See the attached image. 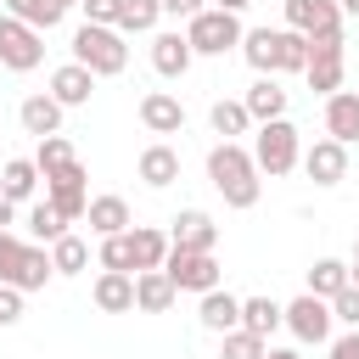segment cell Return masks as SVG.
Listing matches in <instances>:
<instances>
[{"instance_id": "obj_8", "label": "cell", "mask_w": 359, "mask_h": 359, "mask_svg": "<svg viewBox=\"0 0 359 359\" xmlns=\"http://www.w3.org/2000/svg\"><path fill=\"white\" fill-rule=\"evenodd\" d=\"M163 275L174 280V292H213L219 280H224V269H219V258L213 252H180V247H168V258H163Z\"/></svg>"}, {"instance_id": "obj_39", "label": "cell", "mask_w": 359, "mask_h": 359, "mask_svg": "<svg viewBox=\"0 0 359 359\" xmlns=\"http://www.w3.org/2000/svg\"><path fill=\"white\" fill-rule=\"evenodd\" d=\"M331 320H337L342 331H359V286H342V292L331 297Z\"/></svg>"}, {"instance_id": "obj_4", "label": "cell", "mask_w": 359, "mask_h": 359, "mask_svg": "<svg viewBox=\"0 0 359 359\" xmlns=\"http://www.w3.org/2000/svg\"><path fill=\"white\" fill-rule=\"evenodd\" d=\"M241 17H230V11H196L191 22H185V45H191V56H224V50H241Z\"/></svg>"}, {"instance_id": "obj_20", "label": "cell", "mask_w": 359, "mask_h": 359, "mask_svg": "<svg viewBox=\"0 0 359 359\" xmlns=\"http://www.w3.org/2000/svg\"><path fill=\"white\" fill-rule=\"evenodd\" d=\"M123 241H129L135 275H140V269H163V258H168V230H157V224H129Z\"/></svg>"}, {"instance_id": "obj_40", "label": "cell", "mask_w": 359, "mask_h": 359, "mask_svg": "<svg viewBox=\"0 0 359 359\" xmlns=\"http://www.w3.org/2000/svg\"><path fill=\"white\" fill-rule=\"evenodd\" d=\"M79 11H84V22H95V28H118V11H123V0H84Z\"/></svg>"}, {"instance_id": "obj_29", "label": "cell", "mask_w": 359, "mask_h": 359, "mask_svg": "<svg viewBox=\"0 0 359 359\" xmlns=\"http://www.w3.org/2000/svg\"><path fill=\"white\" fill-rule=\"evenodd\" d=\"M208 123H213V135H219V140H241V135H252L247 107H241V101H224V95L208 107Z\"/></svg>"}, {"instance_id": "obj_23", "label": "cell", "mask_w": 359, "mask_h": 359, "mask_svg": "<svg viewBox=\"0 0 359 359\" xmlns=\"http://www.w3.org/2000/svg\"><path fill=\"white\" fill-rule=\"evenodd\" d=\"M95 309L101 314H135V275H118V269H101L95 286H90Z\"/></svg>"}, {"instance_id": "obj_19", "label": "cell", "mask_w": 359, "mask_h": 359, "mask_svg": "<svg viewBox=\"0 0 359 359\" xmlns=\"http://www.w3.org/2000/svg\"><path fill=\"white\" fill-rule=\"evenodd\" d=\"M62 107L45 95V90H34V95H22V107H17V123H22V135H34V140H45V135H62Z\"/></svg>"}, {"instance_id": "obj_16", "label": "cell", "mask_w": 359, "mask_h": 359, "mask_svg": "<svg viewBox=\"0 0 359 359\" xmlns=\"http://www.w3.org/2000/svg\"><path fill=\"white\" fill-rule=\"evenodd\" d=\"M140 123H146V135H180L185 129V101L174 90H146L140 95Z\"/></svg>"}, {"instance_id": "obj_5", "label": "cell", "mask_w": 359, "mask_h": 359, "mask_svg": "<svg viewBox=\"0 0 359 359\" xmlns=\"http://www.w3.org/2000/svg\"><path fill=\"white\" fill-rule=\"evenodd\" d=\"M280 325H286L292 342H303V348H320V342L337 337L331 303H325V297H309V292H297L292 303H280Z\"/></svg>"}, {"instance_id": "obj_38", "label": "cell", "mask_w": 359, "mask_h": 359, "mask_svg": "<svg viewBox=\"0 0 359 359\" xmlns=\"http://www.w3.org/2000/svg\"><path fill=\"white\" fill-rule=\"evenodd\" d=\"M95 264H101V269H118V275H135V264H129V241H123V236L95 241Z\"/></svg>"}, {"instance_id": "obj_10", "label": "cell", "mask_w": 359, "mask_h": 359, "mask_svg": "<svg viewBox=\"0 0 359 359\" xmlns=\"http://www.w3.org/2000/svg\"><path fill=\"white\" fill-rule=\"evenodd\" d=\"M303 79H309V90H314L320 101L337 95L342 79H348V50H342V39H309V67H303Z\"/></svg>"}, {"instance_id": "obj_45", "label": "cell", "mask_w": 359, "mask_h": 359, "mask_svg": "<svg viewBox=\"0 0 359 359\" xmlns=\"http://www.w3.org/2000/svg\"><path fill=\"white\" fill-rule=\"evenodd\" d=\"M208 6H213V11H230V17H241L252 0H208Z\"/></svg>"}, {"instance_id": "obj_1", "label": "cell", "mask_w": 359, "mask_h": 359, "mask_svg": "<svg viewBox=\"0 0 359 359\" xmlns=\"http://www.w3.org/2000/svg\"><path fill=\"white\" fill-rule=\"evenodd\" d=\"M208 185H213V191L224 196V208H236V213L258 208V196H264V180H258L252 151H247L241 140H213V151H208Z\"/></svg>"}, {"instance_id": "obj_17", "label": "cell", "mask_w": 359, "mask_h": 359, "mask_svg": "<svg viewBox=\"0 0 359 359\" xmlns=\"http://www.w3.org/2000/svg\"><path fill=\"white\" fill-rule=\"evenodd\" d=\"M84 224H90V236H95V241H107V236H123V230L135 224V213H129V202H123L118 191H101V196H90Z\"/></svg>"}, {"instance_id": "obj_24", "label": "cell", "mask_w": 359, "mask_h": 359, "mask_svg": "<svg viewBox=\"0 0 359 359\" xmlns=\"http://www.w3.org/2000/svg\"><path fill=\"white\" fill-rule=\"evenodd\" d=\"M39 185H45V180H39L34 157H6V168H0V196H6L11 208L34 202V191H39Z\"/></svg>"}, {"instance_id": "obj_6", "label": "cell", "mask_w": 359, "mask_h": 359, "mask_svg": "<svg viewBox=\"0 0 359 359\" xmlns=\"http://www.w3.org/2000/svg\"><path fill=\"white\" fill-rule=\"evenodd\" d=\"M45 202H50V208H62V219H67V224H84V208H90V174H84V163H79V157L45 174Z\"/></svg>"}, {"instance_id": "obj_21", "label": "cell", "mask_w": 359, "mask_h": 359, "mask_svg": "<svg viewBox=\"0 0 359 359\" xmlns=\"http://www.w3.org/2000/svg\"><path fill=\"white\" fill-rule=\"evenodd\" d=\"M325 135H331L337 146H353V140H359V90L325 95Z\"/></svg>"}, {"instance_id": "obj_37", "label": "cell", "mask_w": 359, "mask_h": 359, "mask_svg": "<svg viewBox=\"0 0 359 359\" xmlns=\"http://www.w3.org/2000/svg\"><path fill=\"white\" fill-rule=\"evenodd\" d=\"M264 348H269V342L252 337V331H241V325L219 337V359H264Z\"/></svg>"}, {"instance_id": "obj_31", "label": "cell", "mask_w": 359, "mask_h": 359, "mask_svg": "<svg viewBox=\"0 0 359 359\" xmlns=\"http://www.w3.org/2000/svg\"><path fill=\"white\" fill-rule=\"evenodd\" d=\"M342 286H348V264H342V258H314V264H309V286H303L309 297H325V303H331Z\"/></svg>"}, {"instance_id": "obj_11", "label": "cell", "mask_w": 359, "mask_h": 359, "mask_svg": "<svg viewBox=\"0 0 359 359\" xmlns=\"http://www.w3.org/2000/svg\"><path fill=\"white\" fill-rule=\"evenodd\" d=\"M297 168H303V174H309L320 191H331V185H342V180H348V146H337L331 135H320L314 146H303Z\"/></svg>"}, {"instance_id": "obj_18", "label": "cell", "mask_w": 359, "mask_h": 359, "mask_svg": "<svg viewBox=\"0 0 359 359\" xmlns=\"http://www.w3.org/2000/svg\"><path fill=\"white\" fill-rule=\"evenodd\" d=\"M196 325H202V331H213V337L236 331V325H241V297H236V292H224V286L202 292V303H196Z\"/></svg>"}, {"instance_id": "obj_9", "label": "cell", "mask_w": 359, "mask_h": 359, "mask_svg": "<svg viewBox=\"0 0 359 359\" xmlns=\"http://www.w3.org/2000/svg\"><path fill=\"white\" fill-rule=\"evenodd\" d=\"M280 11H286L280 28H292V34H303V39H342V11H337V0H280Z\"/></svg>"}, {"instance_id": "obj_42", "label": "cell", "mask_w": 359, "mask_h": 359, "mask_svg": "<svg viewBox=\"0 0 359 359\" xmlns=\"http://www.w3.org/2000/svg\"><path fill=\"white\" fill-rule=\"evenodd\" d=\"M22 320V292L17 286H0V331H11Z\"/></svg>"}, {"instance_id": "obj_46", "label": "cell", "mask_w": 359, "mask_h": 359, "mask_svg": "<svg viewBox=\"0 0 359 359\" xmlns=\"http://www.w3.org/2000/svg\"><path fill=\"white\" fill-rule=\"evenodd\" d=\"M11 224H17V208H11L6 196H0V230H11Z\"/></svg>"}, {"instance_id": "obj_15", "label": "cell", "mask_w": 359, "mask_h": 359, "mask_svg": "<svg viewBox=\"0 0 359 359\" xmlns=\"http://www.w3.org/2000/svg\"><path fill=\"white\" fill-rule=\"evenodd\" d=\"M191 45H185V28H157L151 34V67H157V79H185L191 73Z\"/></svg>"}, {"instance_id": "obj_43", "label": "cell", "mask_w": 359, "mask_h": 359, "mask_svg": "<svg viewBox=\"0 0 359 359\" xmlns=\"http://www.w3.org/2000/svg\"><path fill=\"white\" fill-rule=\"evenodd\" d=\"M325 359H359V331H337L325 342Z\"/></svg>"}, {"instance_id": "obj_32", "label": "cell", "mask_w": 359, "mask_h": 359, "mask_svg": "<svg viewBox=\"0 0 359 359\" xmlns=\"http://www.w3.org/2000/svg\"><path fill=\"white\" fill-rule=\"evenodd\" d=\"M241 331H252V337H275L280 331V303L275 297H241Z\"/></svg>"}, {"instance_id": "obj_3", "label": "cell", "mask_w": 359, "mask_h": 359, "mask_svg": "<svg viewBox=\"0 0 359 359\" xmlns=\"http://www.w3.org/2000/svg\"><path fill=\"white\" fill-rule=\"evenodd\" d=\"M67 50H73L67 62L90 67L95 79H118V73L129 67V39H123L118 28H95V22H79V28H73V45H67Z\"/></svg>"}, {"instance_id": "obj_44", "label": "cell", "mask_w": 359, "mask_h": 359, "mask_svg": "<svg viewBox=\"0 0 359 359\" xmlns=\"http://www.w3.org/2000/svg\"><path fill=\"white\" fill-rule=\"evenodd\" d=\"M163 6V17H174V22H191L196 11H208V0H157Z\"/></svg>"}, {"instance_id": "obj_33", "label": "cell", "mask_w": 359, "mask_h": 359, "mask_svg": "<svg viewBox=\"0 0 359 359\" xmlns=\"http://www.w3.org/2000/svg\"><path fill=\"white\" fill-rule=\"evenodd\" d=\"M6 6V17H17V22H28V28H39V34H50L67 11L56 6V0H0Z\"/></svg>"}, {"instance_id": "obj_34", "label": "cell", "mask_w": 359, "mask_h": 359, "mask_svg": "<svg viewBox=\"0 0 359 359\" xmlns=\"http://www.w3.org/2000/svg\"><path fill=\"white\" fill-rule=\"evenodd\" d=\"M157 22H163V6L157 0H123V11H118V34L129 39V34H157Z\"/></svg>"}, {"instance_id": "obj_36", "label": "cell", "mask_w": 359, "mask_h": 359, "mask_svg": "<svg viewBox=\"0 0 359 359\" xmlns=\"http://www.w3.org/2000/svg\"><path fill=\"white\" fill-rule=\"evenodd\" d=\"M79 151H73V140L67 135H45L39 140V151H34V168H39V180L50 174V168H62V163H73Z\"/></svg>"}, {"instance_id": "obj_27", "label": "cell", "mask_w": 359, "mask_h": 359, "mask_svg": "<svg viewBox=\"0 0 359 359\" xmlns=\"http://www.w3.org/2000/svg\"><path fill=\"white\" fill-rule=\"evenodd\" d=\"M22 230H28V241H39V247H50V241H62L73 224L62 219V208H50L45 196L39 202H28V213H22Z\"/></svg>"}, {"instance_id": "obj_2", "label": "cell", "mask_w": 359, "mask_h": 359, "mask_svg": "<svg viewBox=\"0 0 359 359\" xmlns=\"http://www.w3.org/2000/svg\"><path fill=\"white\" fill-rule=\"evenodd\" d=\"M247 151H252L258 180H286L297 168V157H303V135H297L292 118H275V123H258L252 129V146Z\"/></svg>"}, {"instance_id": "obj_49", "label": "cell", "mask_w": 359, "mask_h": 359, "mask_svg": "<svg viewBox=\"0 0 359 359\" xmlns=\"http://www.w3.org/2000/svg\"><path fill=\"white\" fill-rule=\"evenodd\" d=\"M348 286H359V264H348Z\"/></svg>"}, {"instance_id": "obj_14", "label": "cell", "mask_w": 359, "mask_h": 359, "mask_svg": "<svg viewBox=\"0 0 359 359\" xmlns=\"http://www.w3.org/2000/svg\"><path fill=\"white\" fill-rule=\"evenodd\" d=\"M95 73L90 67H79V62H62V67H50V101L62 107V112H73V107H90V95H95Z\"/></svg>"}, {"instance_id": "obj_13", "label": "cell", "mask_w": 359, "mask_h": 359, "mask_svg": "<svg viewBox=\"0 0 359 359\" xmlns=\"http://www.w3.org/2000/svg\"><path fill=\"white\" fill-rule=\"evenodd\" d=\"M241 107H247V118H252V129H258V123H275V118H286V107H292V90H286L275 73H258V79L247 84Z\"/></svg>"}, {"instance_id": "obj_12", "label": "cell", "mask_w": 359, "mask_h": 359, "mask_svg": "<svg viewBox=\"0 0 359 359\" xmlns=\"http://www.w3.org/2000/svg\"><path fill=\"white\" fill-rule=\"evenodd\" d=\"M168 247H180V252H213V247H219V224H213V213H202V208H180V213L168 219Z\"/></svg>"}, {"instance_id": "obj_26", "label": "cell", "mask_w": 359, "mask_h": 359, "mask_svg": "<svg viewBox=\"0 0 359 359\" xmlns=\"http://www.w3.org/2000/svg\"><path fill=\"white\" fill-rule=\"evenodd\" d=\"M50 275H56V269H50V252H45V247H39V241H28V247H22V258H17V269H11V280H6V286H17V292H22V297H28V292H45V280H50Z\"/></svg>"}, {"instance_id": "obj_22", "label": "cell", "mask_w": 359, "mask_h": 359, "mask_svg": "<svg viewBox=\"0 0 359 359\" xmlns=\"http://www.w3.org/2000/svg\"><path fill=\"white\" fill-rule=\"evenodd\" d=\"M135 174L151 185V191H168L174 180H180V151L168 146V140H151L146 151H140V163H135Z\"/></svg>"}, {"instance_id": "obj_51", "label": "cell", "mask_w": 359, "mask_h": 359, "mask_svg": "<svg viewBox=\"0 0 359 359\" xmlns=\"http://www.w3.org/2000/svg\"><path fill=\"white\" fill-rule=\"evenodd\" d=\"M348 264H359V236H353V258H348Z\"/></svg>"}, {"instance_id": "obj_47", "label": "cell", "mask_w": 359, "mask_h": 359, "mask_svg": "<svg viewBox=\"0 0 359 359\" xmlns=\"http://www.w3.org/2000/svg\"><path fill=\"white\" fill-rule=\"evenodd\" d=\"M337 11H342V22H359V0H337Z\"/></svg>"}, {"instance_id": "obj_25", "label": "cell", "mask_w": 359, "mask_h": 359, "mask_svg": "<svg viewBox=\"0 0 359 359\" xmlns=\"http://www.w3.org/2000/svg\"><path fill=\"white\" fill-rule=\"evenodd\" d=\"M174 303H180V292H174V280L163 269H140L135 275V309L140 314H168Z\"/></svg>"}, {"instance_id": "obj_28", "label": "cell", "mask_w": 359, "mask_h": 359, "mask_svg": "<svg viewBox=\"0 0 359 359\" xmlns=\"http://www.w3.org/2000/svg\"><path fill=\"white\" fill-rule=\"evenodd\" d=\"M275 50H280V28H247L241 34V56L252 73H275Z\"/></svg>"}, {"instance_id": "obj_7", "label": "cell", "mask_w": 359, "mask_h": 359, "mask_svg": "<svg viewBox=\"0 0 359 359\" xmlns=\"http://www.w3.org/2000/svg\"><path fill=\"white\" fill-rule=\"evenodd\" d=\"M39 62H45V34L0 11V67L6 73H34Z\"/></svg>"}, {"instance_id": "obj_41", "label": "cell", "mask_w": 359, "mask_h": 359, "mask_svg": "<svg viewBox=\"0 0 359 359\" xmlns=\"http://www.w3.org/2000/svg\"><path fill=\"white\" fill-rule=\"evenodd\" d=\"M22 236H11V230H0V286L11 280V269H17V258H22Z\"/></svg>"}, {"instance_id": "obj_48", "label": "cell", "mask_w": 359, "mask_h": 359, "mask_svg": "<svg viewBox=\"0 0 359 359\" xmlns=\"http://www.w3.org/2000/svg\"><path fill=\"white\" fill-rule=\"evenodd\" d=\"M264 359H303L297 348H264Z\"/></svg>"}, {"instance_id": "obj_30", "label": "cell", "mask_w": 359, "mask_h": 359, "mask_svg": "<svg viewBox=\"0 0 359 359\" xmlns=\"http://www.w3.org/2000/svg\"><path fill=\"white\" fill-rule=\"evenodd\" d=\"M45 252H50V269H56V275H84V269H90V241L73 236V230H67L62 241H50Z\"/></svg>"}, {"instance_id": "obj_35", "label": "cell", "mask_w": 359, "mask_h": 359, "mask_svg": "<svg viewBox=\"0 0 359 359\" xmlns=\"http://www.w3.org/2000/svg\"><path fill=\"white\" fill-rule=\"evenodd\" d=\"M309 67V39L303 34H292V28H280V50H275V79L280 73H303Z\"/></svg>"}, {"instance_id": "obj_50", "label": "cell", "mask_w": 359, "mask_h": 359, "mask_svg": "<svg viewBox=\"0 0 359 359\" xmlns=\"http://www.w3.org/2000/svg\"><path fill=\"white\" fill-rule=\"evenodd\" d=\"M56 6H62V11H73V6H84V0H56Z\"/></svg>"}]
</instances>
